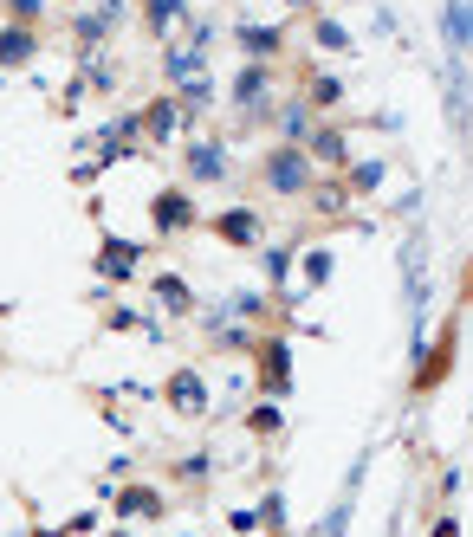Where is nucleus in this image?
<instances>
[{
  "label": "nucleus",
  "mask_w": 473,
  "mask_h": 537,
  "mask_svg": "<svg viewBox=\"0 0 473 537\" xmlns=\"http://www.w3.org/2000/svg\"><path fill=\"white\" fill-rule=\"evenodd\" d=\"M266 175H273V188H299V162H273V169H266Z\"/></svg>",
  "instance_id": "3"
},
{
  "label": "nucleus",
  "mask_w": 473,
  "mask_h": 537,
  "mask_svg": "<svg viewBox=\"0 0 473 537\" xmlns=\"http://www.w3.org/2000/svg\"><path fill=\"white\" fill-rule=\"evenodd\" d=\"M20 59H33V33L13 26V33H0V65H20Z\"/></svg>",
  "instance_id": "1"
},
{
  "label": "nucleus",
  "mask_w": 473,
  "mask_h": 537,
  "mask_svg": "<svg viewBox=\"0 0 473 537\" xmlns=\"http://www.w3.org/2000/svg\"><path fill=\"white\" fill-rule=\"evenodd\" d=\"M143 13H150V33H169L175 13H182V0H143Z\"/></svg>",
  "instance_id": "2"
}]
</instances>
